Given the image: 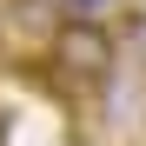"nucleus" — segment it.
<instances>
[{
  "mask_svg": "<svg viewBox=\"0 0 146 146\" xmlns=\"http://www.w3.org/2000/svg\"><path fill=\"white\" fill-rule=\"evenodd\" d=\"M100 7H113V0H73V13H100Z\"/></svg>",
  "mask_w": 146,
  "mask_h": 146,
  "instance_id": "obj_2",
  "label": "nucleus"
},
{
  "mask_svg": "<svg viewBox=\"0 0 146 146\" xmlns=\"http://www.w3.org/2000/svg\"><path fill=\"white\" fill-rule=\"evenodd\" d=\"M0 27H7V0H0Z\"/></svg>",
  "mask_w": 146,
  "mask_h": 146,
  "instance_id": "obj_3",
  "label": "nucleus"
},
{
  "mask_svg": "<svg viewBox=\"0 0 146 146\" xmlns=\"http://www.w3.org/2000/svg\"><path fill=\"white\" fill-rule=\"evenodd\" d=\"M119 66V33L100 13H66L53 20V40H46V73H53L60 93H100Z\"/></svg>",
  "mask_w": 146,
  "mask_h": 146,
  "instance_id": "obj_1",
  "label": "nucleus"
}]
</instances>
